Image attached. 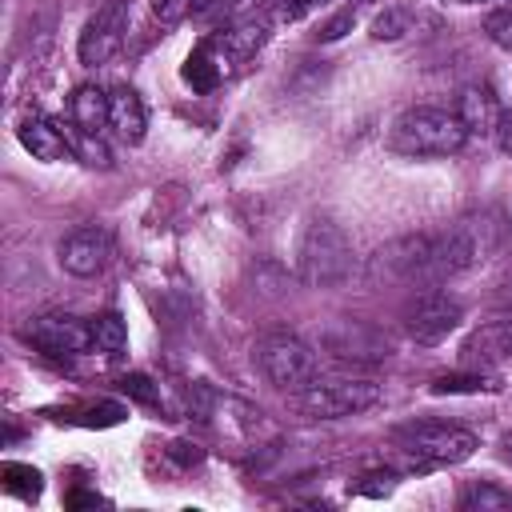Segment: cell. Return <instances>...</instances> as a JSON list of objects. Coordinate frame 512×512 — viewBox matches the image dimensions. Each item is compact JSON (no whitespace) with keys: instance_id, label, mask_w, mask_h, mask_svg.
I'll return each mask as SVG.
<instances>
[{"instance_id":"obj_20","label":"cell","mask_w":512,"mask_h":512,"mask_svg":"<svg viewBox=\"0 0 512 512\" xmlns=\"http://www.w3.org/2000/svg\"><path fill=\"white\" fill-rule=\"evenodd\" d=\"M92 344H96V352H104L108 360H116V356L128 348V328H124V320H120L116 312L96 316V320H92Z\"/></svg>"},{"instance_id":"obj_2","label":"cell","mask_w":512,"mask_h":512,"mask_svg":"<svg viewBox=\"0 0 512 512\" xmlns=\"http://www.w3.org/2000/svg\"><path fill=\"white\" fill-rule=\"evenodd\" d=\"M464 144H468V128L460 124V116L432 104L404 108L388 128V148L400 156H452Z\"/></svg>"},{"instance_id":"obj_23","label":"cell","mask_w":512,"mask_h":512,"mask_svg":"<svg viewBox=\"0 0 512 512\" xmlns=\"http://www.w3.org/2000/svg\"><path fill=\"white\" fill-rule=\"evenodd\" d=\"M480 388H496V384L488 376H480V372H456V376L432 380V392L436 396H444V392H480Z\"/></svg>"},{"instance_id":"obj_28","label":"cell","mask_w":512,"mask_h":512,"mask_svg":"<svg viewBox=\"0 0 512 512\" xmlns=\"http://www.w3.org/2000/svg\"><path fill=\"white\" fill-rule=\"evenodd\" d=\"M352 24H356V12H352V8H344V12H336L328 24H320L316 40H340L344 32H352Z\"/></svg>"},{"instance_id":"obj_26","label":"cell","mask_w":512,"mask_h":512,"mask_svg":"<svg viewBox=\"0 0 512 512\" xmlns=\"http://www.w3.org/2000/svg\"><path fill=\"white\" fill-rule=\"evenodd\" d=\"M392 472H368V476H360L356 484H352V492H360V496H388L392 492Z\"/></svg>"},{"instance_id":"obj_16","label":"cell","mask_w":512,"mask_h":512,"mask_svg":"<svg viewBox=\"0 0 512 512\" xmlns=\"http://www.w3.org/2000/svg\"><path fill=\"white\" fill-rule=\"evenodd\" d=\"M20 144L36 156V160H44V164H56V160H68L76 148L68 144V136L52 124V120H44V116H28L20 128Z\"/></svg>"},{"instance_id":"obj_19","label":"cell","mask_w":512,"mask_h":512,"mask_svg":"<svg viewBox=\"0 0 512 512\" xmlns=\"http://www.w3.org/2000/svg\"><path fill=\"white\" fill-rule=\"evenodd\" d=\"M460 508L464 512H504V508H512V492L492 480H468L460 492Z\"/></svg>"},{"instance_id":"obj_15","label":"cell","mask_w":512,"mask_h":512,"mask_svg":"<svg viewBox=\"0 0 512 512\" xmlns=\"http://www.w3.org/2000/svg\"><path fill=\"white\" fill-rule=\"evenodd\" d=\"M108 128L124 140V144H140L144 140V128H148V112H144V100L136 88L120 84L108 92Z\"/></svg>"},{"instance_id":"obj_9","label":"cell","mask_w":512,"mask_h":512,"mask_svg":"<svg viewBox=\"0 0 512 512\" xmlns=\"http://www.w3.org/2000/svg\"><path fill=\"white\" fill-rule=\"evenodd\" d=\"M24 336H28L40 352H48V356H56V360L84 356L88 348H96V344H92V324L80 320V316H64V312H48V316L28 320Z\"/></svg>"},{"instance_id":"obj_3","label":"cell","mask_w":512,"mask_h":512,"mask_svg":"<svg viewBox=\"0 0 512 512\" xmlns=\"http://www.w3.org/2000/svg\"><path fill=\"white\" fill-rule=\"evenodd\" d=\"M380 396H384L380 384L364 376H324V380L312 376L304 388L288 392V404L304 420H344V416H360L376 408Z\"/></svg>"},{"instance_id":"obj_8","label":"cell","mask_w":512,"mask_h":512,"mask_svg":"<svg viewBox=\"0 0 512 512\" xmlns=\"http://www.w3.org/2000/svg\"><path fill=\"white\" fill-rule=\"evenodd\" d=\"M124 32H128V0H108V4H100V8L88 16L84 32H80V44H76L80 64H92V68H96V64H108V60L120 52Z\"/></svg>"},{"instance_id":"obj_1","label":"cell","mask_w":512,"mask_h":512,"mask_svg":"<svg viewBox=\"0 0 512 512\" xmlns=\"http://www.w3.org/2000/svg\"><path fill=\"white\" fill-rule=\"evenodd\" d=\"M508 240V220L496 208H480L460 216L452 228L432 236V256H428V272L424 284H444L484 260H492Z\"/></svg>"},{"instance_id":"obj_17","label":"cell","mask_w":512,"mask_h":512,"mask_svg":"<svg viewBox=\"0 0 512 512\" xmlns=\"http://www.w3.org/2000/svg\"><path fill=\"white\" fill-rule=\"evenodd\" d=\"M68 112H72L76 132L100 136V128L108 124V92H104V88H96V84H80V88L72 92Z\"/></svg>"},{"instance_id":"obj_12","label":"cell","mask_w":512,"mask_h":512,"mask_svg":"<svg viewBox=\"0 0 512 512\" xmlns=\"http://www.w3.org/2000/svg\"><path fill=\"white\" fill-rule=\"evenodd\" d=\"M56 260L68 276H100L112 260V236L104 228H76L60 240Z\"/></svg>"},{"instance_id":"obj_14","label":"cell","mask_w":512,"mask_h":512,"mask_svg":"<svg viewBox=\"0 0 512 512\" xmlns=\"http://www.w3.org/2000/svg\"><path fill=\"white\" fill-rule=\"evenodd\" d=\"M456 116L468 128V136H496L504 108H500V100L492 96L488 84H468L456 100Z\"/></svg>"},{"instance_id":"obj_29","label":"cell","mask_w":512,"mask_h":512,"mask_svg":"<svg viewBox=\"0 0 512 512\" xmlns=\"http://www.w3.org/2000/svg\"><path fill=\"white\" fill-rule=\"evenodd\" d=\"M124 388H128L136 400H144V404H152V400H156V392L148 388V380H144V376H128V380H124Z\"/></svg>"},{"instance_id":"obj_32","label":"cell","mask_w":512,"mask_h":512,"mask_svg":"<svg viewBox=\"0 0 512 512\" xmlns=\"http://www.w3.org/2000/svg\"><path fill=\"white\" fill-rule=\"evenodd\" d=\"M500 452H504V460L512 464V432H504V440H500Z\"/></svg>"},{"instance_id":"obj_18","label":"cell","mask_w":512,"mask_h":512,"mask_svg":"<svg viewBox=\"0 0 512 512\" xmlns=\"http://www.w3.org/2000/svg\"><path fill=\"white\" fill-rule=\"evenodd\" d=\"M224 64H220V56H216V48L204 40L188 60H184V80L196 88V92H208V88H216L220 80H224Z\"/></svg>"},{"instance_id":"obj_11","label":"cell","mask_w":512,"mask_h":512,"mask_svg":"<svg viewBox=\"0 0 512 512\" xmlns=\"http://www.w3.org/2000/svg\"><path fill=\"white\" fill-rule=\"evenodd\" d=\"M320 348H328L336 360H352V364H368V360H384L392 352L388 336L364 320H336L332 328L320 332Z\"/></svg>"},{"instance_id":"obj_22","label":"cell","mask_w":512,"mask_h":512,"mask_svg":"<svg viewBox=\"0 0 512 512\" xmlns=\"http://www.w3.org/2000/svg\"><path fill=\"white\" fill-rule=\"evenodd\" d=\"M408 28H412V12L400 8V4H388V8L372 20V36H376V40H400Z\"/></svg>"},{"instance_id":"obj_10","label":"cell","mask_w":512,"mask_h":512,"mask_svg":"<svg viewBox=\"0 0 512 512\" xmlns=\"http://www.w3.org/2000/svg\"><path fill=\"white\" fill-rule=\"evenodd\" d=\"M432 236L436 232H412V236H396L388 240L376 256H372V276H384V280H416L424 284V272H428V256H432Z\"/></svg>"},{"instance_id":"obj_25","label":"cell","mask_w":512,"mask_h":512,"mask_svg":"<svg viewBox=\"0 0 512 512\" xmlns=\"http://www.w3.org/2000/svg\"><path fill=\"white\" fill-rule=\"evenodd\" d=\"M76 152L84 156V164H96V168H108V164H112V156H108V148L100 144V136H88V132H80V144H76Z\"/></svg>"},{"instance_id":"obj_21","label":"cell","mask_w":512,"mask_h":512,"mask_svg":"<svg viewBox=\"0 0 512 512\" xmlns=\"http://www.w3.org/2000/svg\"><path fill=\"white\" fill-rule=\"evenodd\" d=\"M0 480H4V488H8L12 496H20V500H36V496H40V472L28 468V464L4 460V464H0Z\"/></svg>"},{"instance_id":"obj_31","label":"cell","mask_w":512,"mask_h":512,"mask_svg":"<svg viewBox=\"0 0 512 512\" xmlns=\"http://www.w3.org/2000/svg\"><path fill=\"white\" fill-rule=\"evenodd\" d=\"M80 504H100V496L96 492H72L68 496V508H80Z\"/></svg>"},{"instance_id":"obj_27","label":"cell","mask_w":512,"mask_h":512,"mask_svg":"<svg viewBox=\"0 0 512 512\" xmlns=\"http://www.w3.org/2000/svg\"><path fill=\"white\" fill-rule=\"evenodd\" d=\"M324 4H332V0H284V4L276 8V20H284V24H296V20H304L308 12L324 8Z\"/></svg>"},{"instance_id":"obj_6","label":"cell","mask_w":512,"mask_h":512,"mask_svg":"<svg viewBox=\"0 0 512 512\" xmlns=\"http://www.w3.org/2000/svg\"><path fill=\"white\" fill-rule=\"evenodd\" d=\"M252 356H256L260 376L280 392H296L316 376V352L300 336H288V332L264 336Z\"/></svg>"},{"instance_id":"obj_4","label":"cell","mask_w":512,"mask_h":512,"mask_svg":"<svg viewBox=\"0 0 512 512\" xmlns=\"http://www.w3.org/2000/svg\"><path fill=\"white\" fill-rule=\"evenodd\" d=\"M296 268H300V280L308 288H336V284H344L352 276V240H348V232L336 220H328V216L308 220V228L300 236Z\"/></svg>"},{"instance_id":"obj_24","label":"cell","mask_w":512,"mask_h":512,"mask_svg":"<svg viewBox=\"0 0 512 512\" xmlns=\"http://www.w3.org/2000/svg\"><path fill=\"white\" fill-rule=\"evenodd\" d=\"M484 32H488V40H492L496 48L512 52V4H504V8L488 12V20H484Z\"/></svg>"},{"instance_id":"obj_33","label":"cell","mask_w":512,"mask_h":512,"mask_svg":"<svg viewBox=\"0 0 512 512\" xmlns=\"http://www.w3.org/2000/svg\"><path fill=\"white\" fill-rule=\"evenodd\" d=\"M224 4H228V8H236V4H248V0H224Z\"/></svg>"},{"instance_id":"obj_7","label":"cell","mask_w":512,"mask_h":512,"mask_svg":"<svg viewBox=\"0 0 512 512\" xmlns=\"http://www.w3.org/2000/svg\"><path fill=\"white\" fill-rule=\"evenodd\" d=\"M464 320V304L448 292H424L408 312H404V336L420 348L444 344Z\"/></svg>"},{"instance_id":"obj_34","label":"cell","mask_w":512,"mask_h":512,"mask_svg":"<svg viewBox=\"0 0 512 512\" xmlns=\"http://www.w3.org/2000/svg\"><path fill=\"white\" fill-rule=\"evenodd\" d=\"M460 4H480V0H460Z\"/></svg>"},{"instance_id":"obj_5","label":"cell","mask_w":512,"mask_h":512,"mask_svg":"<svg viewBox=\"0 0 512 512\" xmlns=\"http://www.w3.org/2000/svg\"><path fill=\"white\" fill-rule=\"evenodd\" d=\"M392 444L412 460V468H444V464H460L476 452V436L460 424H444V420H412L392 428Z\"/></svg>"},{"instance_id":"obj_30","label":"cell","mask_w":512,"mask_h":512,"mask_svg":"<svg viewBox=\"0 0 512 512\" xmlns=\"http://www.w3.org/2000/svg\"><path fill=\"white\" fill-rule=\"evenodd\" d=\"M496 140H500V148L512 156V108H504V116H500V128H496Z\"/></svg>"},{"instance_id":"obj_13","label":"cell","mask_w":512,"mask_h":512,"mask_svg":"<svg viewBox=\"0 0 512 512\" xmlns=\"http://www.w3.org/2000/svg\"><path fill=\"white\" fill-rule=\"evenodd\" d=\"M268 32H272V24H268L264 16H248V20H236L232 28L212 32V36H208V44L216 48L220 64H224V68H232V64H240V60L256 56V52L264 48Z\"/></svg>"}]
</instances>
